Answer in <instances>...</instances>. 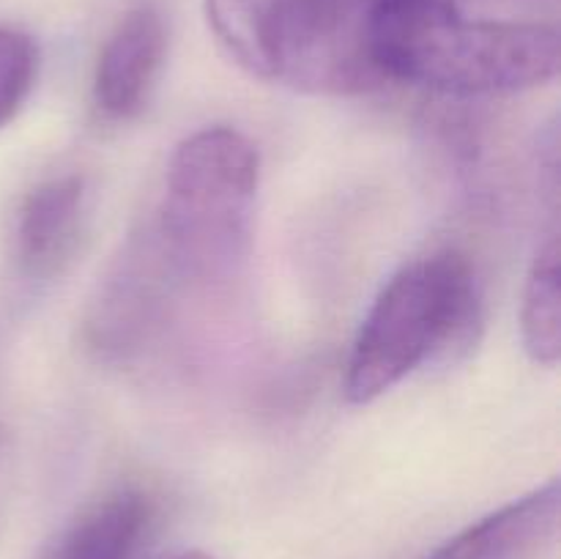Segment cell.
Returning <instances> with one entry per match:
<instances>
[{
  "instance_id": "6da1fadb",
  "label": "cell",
  "mask_w": 561,
  "mask_h": 559,
  "mask_svg": "<svg viewBox=\"0 0 561 559\" xmlns=\"http://www.w3.org/2000/svg\"><path fill=\"white\" fill-rule=\"evenodd\" d=\"M376 80L442 93H518L559 75V31L546 22L466 20L455 0H376L367 16Z\"/></svg>"
},
{
  "instance_id": "30bf717a",
  "label": "cell",
  "mask_w": 561,
  "mask_h": 559,
  "mask_svg": "<svg viewBox=\"0 0 561 559\" xmlns=\"http://www.w3.org/2000/svg\"><path fill=\"white\" fill-rule=\"evenodd\" d=\"M36 42L16 27H0V126L20 113L36 85Z\"/></svg>"
},
{
  "instance_id": "7a4b0ae2",
  "label": "cell",
  "mask_w": 561,
  "mask_h": 559,
  "mask_svg": "<svg viewBox=\"0 0 561 559\" xmlns=\"http://www.w3.org/2000/svg\"><path fill=\"white\" fill-rule=\"evenodd\" d=\"M480 312V285L466 255L442 250L403 266L356 332L345 362V400L373 403L416 367L469 345Z\"/></svg>"
},
{
  "instance_id": "3957f363",
  "label": "cell",
  "mask_w": 561,
  "mask_h": 559,
  "mask_svg": "<svg viewBox=\"0 0 561 559\" xmlns=\"http://www.w3.org/2000/svg\"><path fill=\"white\" fill-rule=\"evenodd\" d=\"M261 184V153L233 126H206L168 164L159 241L170 266L214 274L244 258Z\"/></svg>"
},
{
  "instance_id": "5b68a950",
  "label": "cell",
  "mask_w": 561,
  "mask_h": 559,
  "mask_svg": "<svg viewBox=\"0 0 561 559\" xmlns=\"http://www.w3.org/2000/svg\"><path fill=\"white\" fill-rule=\"evenodd\" d=\"M561 488L557 477L513 499L449 537L427 559H531L557 537Z\"/></svg>"
},
{
  "instance_id": "52a82bcc",
  "label": "cell",
  "mask_w": 561,
  "mask_h": 559,
  "mask_svg": "<svg viewBox=\"0 0 561 559\" xmlns=\"http://www.w3.org/2000/svg\"><path fill=\"white\" fill-rule=\"evenodd\" d=\"M157 521V504L140 488L96 499L66 529L53 559H137Z\"/></svg>"
},
{
  "instance_id": "8992f818",
  "label": "cell",
  "mask_w": 561,
  "mask_h": 559,
  "mask_svg": "<svg viewBox=\"0 0 561 559\" xmlns=\"http://www.w3.org/2000/svg\"><path fill=\"white\" fill-rule=\"evenodd\" d=\"M85 228V181L55 175L27 192L16 219V258L31 277H53L75 255Z\"/></svg>"
},
{
  "instance_id": "9c48e42d",
  "label": "cell",
  "mask_w": 561,
  "mask_h": 559,
  "mask_svg": "<svg viewBox=\"0 0 561 559\" xmlns=\"http://www.w3.org/2000/svg\"><path fill=\"white\" fill-rule=\"evenodd\" d=\"M559 241L551 239L535 258L520 305V338L537 365L553 367L561 356Z\"/></svg>"
},
{
  "instance_id": "ba28073f",
  "label": "cell",
  "mask_w": 561,
  "mask_h": 559,
  "mask_svg": "<svg viewBox=\"0 0 561 559\" xmlns=\"http://www.w3.org/2000/svg\"><path fill=\"white\" fill-rule=\"evenodd\" d=\"M285 0H206L214 36L257 80H279Z\"/></svg>"
},
{
  "instance_id": "277c9868",
  "label": "cell",
  "mask_w": 561,
  "mask_h": 559,
  "mask_svg": "<svg viewBox=\"0 0 561 559\" xmlns=\"http://www.w3.org/2000/svg\"><path fill=\"white\" fill-rule=\"evenodd\" d=\"M168 55V22L151 0L131 5L99 53L93 102L107 118L129 121L151 99Z\"/></svg>"
},
{
  "instance_id": "8fae6325",
  "label": "cell",
  "mask_w": 561,
  "mask_h": 559,
  "mask_svg": "<svg viewBox=\"0 0 561 559\" xmlns=\"http://www.w3.org/2000/svg\"><path fill=\"white\" fill-rule=\"evenodd\" d=\"M175 559H211V557H208L206 551H184V554H179Z\"/></svg>"
}]
</instances>
